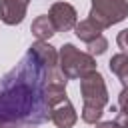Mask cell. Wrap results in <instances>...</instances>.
Segmentation results:
<instances>
[{
	"label": "cell",
	"instance_id": "cell-16",
	"mask_svg": "<svg viewBox=\"0 0 128 128\" xmlns=\"http://www.w3.org/2000/svg\"><path fill=\"white\" fill-rule=\"evenodd\" d=\"M0 128H12V126H8V124H2V122H0Z\"/></svg>",
	"mask_w": 128,
	"mask_h": 128
},
{
	"label": "cell",
	"instance_id": "cell-5",
	"mask_svg": "<svg viewBox=\"0 0 128 128\" xmlns=\"http://www.w3.org/2000/svg\"><path fill=\"white\" fill-rule=\"evenodd\" d=\"M50 20L54 22V28L56 32H68L76 26L78 22V14H76V8L68 2H54L50 6V12H48Z\"/></svg>",
	"mask_w": 128,
	"mask_h": 128
},
{
	"label": "cell",
	"instance_id": "cell-14",
	"mask_svg": "<svg viewBox=\"0 0 128 128\" xmlns=\"http://www.w3.org/2000/svg\"><path fill=\"white\" fill-rule=\"evenodd\" d=\"M114 120L118 122V126H120V128H128V112L120 110V112L116 114V118H114Z\"/></svg>",
	"mask_w": 128,
	"mask_h": 128
},
{
	"label": "cell",
	"instance_id": "cell-10",
	"mask_svg": "<svg viewBox=\"0 0 128 128\" xmlns=\"http://www.w3.org/2000/svg\"><path fill=\"white\" fill-rule=\"evenodd\" d=\"M108 68L112 74L118 76V80L122 82L124 88H128V54L120 52V54H114L108 62Z\"/></svg>",
	"mask_w": 128,
	"mask_h": 128
},
{
	"label": "cell",
	"instance_id": "cell-6",
	"mask_svg": "<svg viewBox=\"0 0 128 128\" xmlns=\"http://www.w3.org/2000/svg\"><path fill=\"white\" fill-rule=\"evenodd\" d=\"M30 0H0V20L6 26H18L28 10Z\"/></svg>",
	"mask_w": 128,
	"mask_h": 128
},
{
	"label": "cell",
	"instance_id": "cell-7",
	"mask_svg": "<svg viewBox=\"0 0 128 128\" xmlns=\"http://www.w3.org/2000/svg\"><path fill=\"white\" fill-rule=\"evenodd\" d=\"M50 120L56 124V128H72L78 122V114L72 106L70 100H64L60 104H56L50 112Z\"/></svg>",
	"mask_w": 128,
	"mask_h": 128
},
{
	"label": "cell",
	"instance_id": "cell-2",
	"mask_svg": "<svg viewBox=\"0 0 128 128\" xmlns=\"http://www.w3.org/2000/svg\"><path fill=\"white\" fill-rule=\"evenodd\" d=\"M80 94H82V120L86 124H98L102 114H104V106L108 104V88L104 82V76L94 70L86 76L80 78Z\"/></svg>",
	"mask_w": 128,
	"mask_h": 128
},
{
	"label": "cell",
	"instance_id": "cell-12",
	"mask_svg": "<svg viewBox=\"0 0 128 128\" xmlns=\"http://www.w3.org/2000/svg\"><path fill=\"white\" fill-rule=\"evenodd\" d=\"M116 44H118V48H120L124 54H128V28H124V30L118 32V36H116Z\"/></svg>",
	"mask_w": 128,
	"mask_h": 128
},
{
	"label": "cell",
	"instance_id": "cell-1",
	"mask_svg": "<svg viewBox=\"0 0 128 128\" xmlns=\"http://www.w3.org/2000/svg\"><path fill=\"white\" fill-rule=\"evenodd\" d=\"M58 68V52L46 40H36L22 60L0 78V122L34 128L50 120L52 86L66 84Z\"/></svg>",
	"mask_w": 128,
	"mask_h": 128
},
{
	"label": "cell",
	"instance_id": "cell-13",
	"mask_svg": "<svg viewBox=\"0 0 128 128\" xmlns=\"http://www.w3.org/2000/svg\"><path fill=\"white\" fill-rule=\"evenodd\" d=\"M118 108L128 112V88H122V92L118 94Z\"/></svg>",
	"mask_w": 128,
	"mask_h": 128
},
{
	"label": "cell",
	"instance_id": "cell-9",
	"mask_svg": "<svg viewBox=\"0 0 128 128\" xmlns=\"http://www.w3.org/2000/svg\"><path fill=\"white\" fill-rule=\"evenodd\" d=\"M74 34H76V38H80L82 42L90 44L92 40H96L98 36H102V28H100L94 20L86 18V20L76 22V26H74Z\"/></svg>",
	"mask_w": 128,
	"mask_h": 128
},
{
	"label": "cell",
	"instance_id": "cell-8",
	"mask_svg": "<svg viewBox=\"0 0 128 128\" xmlns=\"http://www.w3.org/2000/svg\"><path fill=\"white\" fill-rule=\"evenodd\" d=\"M30 32L34 34L36 40H50L54 34H56V28H54V22L50 20L48 14H42V16H36L32 20V26H30Z\"/></svg>",
	"mask_w": 128,
	"mask_h": 128
},
{
	"label": "cell",
	"instance_id": "cell-11",
	"mask_svg": "<svg viewBox=\"0 0 128 128\" xmlns=\"http://www.w3.org/2000/svg\"><path fill=\"white\" fill-rule=\"evenodd\" d=\"M106 50H108V40L104 36H98L96 40H92L88 44V54H92V56H102Z\"/></svg>",
	"mask_w": 128,
	"mask_h": 128
},
{
	"label": "cell",
	"instance_id": "cell-15",
	"mask_svg": "<svg viewBox=\"0 0 128 128\" xmlns=\"http://www.w3.org/2000/svg\"><path fill=\"white\" fill-rule=\"evenodd\" d=\"M96 128H120L116 120H106V122H98Z\"/></svg>",
	"mask_w": 128,
	"mask_h": 128
},
{
	"label": "cell",
	"instance_id": "cell-4",
	"mask_svg": "<svg viewBox=\"0 0 128 128\" xmlns=\"http://www.w3.org/2000/svg\"><path fill=\"white\" fill-rule=\"evenodd\" d=\"M90 20H94L102 30L120 24L128 18V0H92Z\"/></svg>",
	"mask_w": 128,
	"mask_h": 128
},
{
	"label": "cell",
	"instance_id": "cell-3",
	"mask_svg": "<svg viewBox=\"0 0 128 128\" xmlns=\"http://www.w3.org/2000/svg\"><path fill=\"white\" fill-rule=\"evenodd\" d=\"M58 68L68 80H80L82 76L96 70V58L68 42L58 52Z\"/></svg>",
	"mask_w": 128,
	"mask_h": 128
}]
</instances>
